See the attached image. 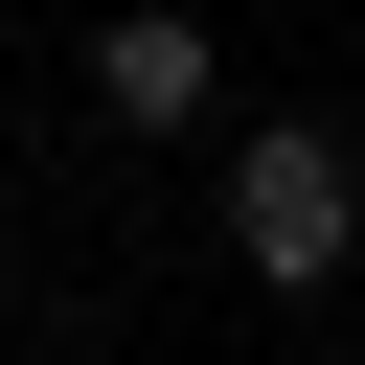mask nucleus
<instances>
[{"instance_id":"nucleus-1","label":"nucleus","mask_w":365,"mask_h":365,"mask_svg":"<svg viewBox=\"0 0 365 365\" xmlns=\"http://www.w3.org/2000/svg\"><path fill=\"white\" fill-rule=\"evenodd\" d=\"M228 251L319 297V274L365 251V182H342V137H251V160H228Z\"/></svg>"},{"instance_id":"nucleus-2","label":"nucleus","mask_w":365,"mask_h":365,"mask_svg":"<svg viewBox=\"0 0 365 365\" xmlns=\"http://www.w3.org/2000/svg\"><path fill=\"white\" fill-rule=\"evenodd\" d=\"M91 91H114L137 137H182V114H205V23H182V0H137V23L91 46Z\"/></svg>"}]
</instances>
